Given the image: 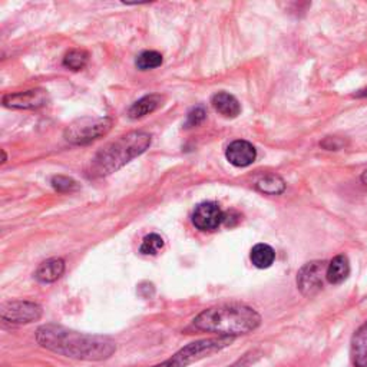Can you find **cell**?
<instances>
[{"mask_svg": "<svg viewBox=\"0 0 367 367\" xmlns=\"http://www.w3.org/2000/svg\"><path fill=\"white\" fill-rule=\"evenodd\" d=\"M350 274V263L349 258L343 254L334 257L326 270V280L330 284H341L347 280Z\"/></svg>", "mask_w": 367, "mask_h": 367, "instance_id": "15", "label": "cell"}, {"mask_svg": "<svg viewBox=\"0 0 367 367\" xmlns=\"http://www.w3.org/2000/svg\"><path fill=\"white\" fill-rule=\"evenodd\" d=\"M52 187L59 192H70L80 188L78 182L65 175H56L52 178Z\"/></svg>", "mask_w": 367, "mask_h": 367, "instance_id": "21", "label": "cell"}, {"mask_svg": "<svg viewBox=\"0 0 367 367\" xmlns=\"http://www.w3.org/2000/svg\"><path fill=\"white\" fill-rule=\"evenodd\" d=\"M226 214L218 207V204L207 201L195 207L192 212V224L199 231H215L224 223Z\"/></svg>", "mask_w": 367, "mask_h": 367, "instance_id": "6", "label": "cell"}, {"mask_svg": "<svg viewBox=\"0 0 367 367\" xmlns=\"http://www.w3.org/2000/svg\"><path fill=\"white\" fill-rule=\"evenodd\" d=\"M366 95H367V89L361 91V94H358V97H366Z\"/></svg>", "mask_w": 367, "mask_h": 367, "instance_id": "24", "label": "cell"}, {"mask_svg": "<svg viewBox=\"0 0 367 367\" xmlns=\"http://www.w3.org/2000/svg\"><path fill=\"white\" fill-rule=\"evenodd\" d=\"M250 260L254 267L264 270V268H268L273 265V263L275 260V253H274L273 247H270L268 244H257L251 248Z\"/></svg>", "mask_w": 367, "mask_h": 367, "instance_id": "16", "label": "cell"}, {"mask_svg": "<svg viewBox=\"0 0 367 367\" xmlns=\"http://www.w3.org/2000/svg\"><path fill=\"white\" fill-rule=\"evenodd\" d=\"M114 125L111 118H81L65 131V139L73 145H87L106 135Z\"/></svg>", "mask_w": 367, "mask_h": 367, "instance_id": "5", "label": "cell"}, {"mask_svg": "<svg viewBox=\"0 0 367 367\" xmlns=\"http://www.w3.org/2000/svg\"><path fill=\"white\" fill-rule=\"evenodd\" d=\"M256 187L258 191L268 194V195H278L281 192H284L285 190V182L281 177L275 175V174H267L263 175L257 182Z\"/></svg>", "mask_w": 367, "mask_h": 367, "instance_id": "17", "label": "cell"}, {"mask_svg": "<svg viewBox=\"0 0 367 367\" xmlns=\"http://www.w3.org/2000/svg\"><path fill=\"white\" fill-rule=\"evenodd\" d=\"M350 356L354 367H367V322L354 332L350 343Z\"/></svg>", "mask_w": 367, "mask_h": 367, "instance_id": "11", "label": "cell"}, {"mask_svg": "<svg viewBox=\"0 0 367 367\" xmlns=\"http://www.w3.org/2000/svg\"><path fill=\"white\" fill-rule=\"evenodd\" d=\"M36 341L53 353L89 361L105 360L116 350L115 343L109 337L78 333L56 324L39 327Z\"/></svg>", "mask_w": 367, "mask_h": 367, "instance_id": "1", "label": "cell"}, {"mask_svg": "<svg viewBox=\"0 0 367 367\" xmlns=\"http://www.w3.org/2000/svg\"><path fill=\"white\" fill-rule=\"evenodd\" d=\"M361 181H363V182L367 185V171H366V172L361 175Z\"/></svg>", "mask_w": 367, "mask_h": 367, "instance_id": "23", "label": "cell"}, {"mask_svg": "<svg viewBox=\"0 0 367 367\" xmlns=\"http://www.w3.org/2000/svg\"><path fill=\"white\" fill-rule=\"evenodd\" d=\"M261 324V316L243 305H227L204 310L194 319V327L219 336L236 337L254 332Z\"/></svg>", "mask_w": 367, "mask_h": 367, "instance_id": "3", "label": "cell"}, {"mask_svg": "<svg viewBox=\"0 0 367 367\" xmlns=\"http://www.w3.org/2000/svg\"><path fill=\"white\" fill-rule=\"evenodd\" d=\"M163 55L160 52H155V50H145L142 52L136 60H135V65L138 69L141 70H150V69H155L158 66L163 65Z\"/></svg>", "mask_w": 367, "mask_h": 367, "instance_id": "19", "label": "cell"}, {"mask_svg": "<svg viewBox=\"0 0 367 367\" xmlns=\"http://www.w3.org/2000/svg\"><path fill=\"white\" fill-rule=\"evenodd\" d=\"M233 341H234V337H230V336L202 339V340L190 343L188 346L177 351L171 358L153 367H187L194 361H198L212 353H217L219 350L229 347Z\"/></svg>", "mask_w": 367, "mask_h": 367, "instance_id": "4", "label": "cell"}, {"mask_svg": "<svg viewBox=\"0 0 367 367\" xmlns=\"http://www.w3.org/2000/svg\"><path fill=\"white\" fill-rule=\"evenodd\" d=\"M88 59H89V55L87 50L72 49L63 57V66L67 69H72V70H81L87 66Z\"/></svg>", "mask_w": 367, "mask_h": 367, "instance_id": "18", "label": "cell"}, {"mask_svg": "<svg viewBox=\"0 0 367 367\" xmlns=\"http://www.w3.org/2000/svg\"><path fill=\"white\" fill-rule=\"evenodd\" d=\"M211 104H212L214 109L218 114H221L224 118H237L241 112V105L237 101V98L224 91L217 92L212 97Z\"/></svg>", "mask_w": 367, "mask_h": 367, "instance_id": "12", "label": "cell"}, {"mask_svg": "<svg viewBox=\"0 0 367 367\" xmlns=\"http://www.w3.org/2000/svg\"><path fill=\"white\" fill-rule=\"evenodd\" d=\"M165 243L164 239L158 234H148L143 240L142 244L139 247V253L143 256H157L163 248H164Z\"/></svg>", "mask_w": 367, "mask_h": 367, "instance_id": "20", "label": "cell"}, {"mask_svg": "<svg viewBox=\"0 0 367 367\" xmlns=\"http://www.w3.org/2000/svg\"><path fill=\"white\" fill-rule=\"evenodd\" d=\"M164 98L158 94H153V95H146L143 98H141L139 101H136L128 111L129 118L132 119H139L142 116H146L153 114L154 111H157L161 105H163Z\"/></svg>", "mask_w": 367, "mask_h": 367, "instance_id": "13", "label": "cell"}, {"mask_svg": "<svg viewBox=\"0 0 367 367\" xmlns=\"http://www.w3.org/2000/svg\"><path fill=\"white\" fill-rule=\"evenodd\" d=\"M42 307L31 302H11L2 307V319L9 323L26 324L39 320Z\"/></svg>", "mask_w": 367, "mask_h": 367, "instance_id": "8", "label": "cell"}, {"mask_svg": "<svg viewBox=\"0 0 367 367\" xmlns=\"http://www.w3.org/2000/svg\"><path fill=\"white\" fill-rule=\"evenodd\" d=\"M151 141L153 139L148 132L133 131L108 143L91 160L87 170L88 177L101 178L116 172L148 150Z\"/></svg>", "mask_w": 367, "mask_h": 367, "instance_id": "2", "label": "cell"}, {"mask_svg": "<svg viewBox=\"0 0 367 367\" xmlns=\"http://www.w3.org/2000/svg\"><path fill=\"white\" fill-rule=\"evenodd\" d=\"M48 92L45 89H31L9 94L4 98V105L12 109H38L46 105Z\"/></svg>", "mask_w": 367, "mask_h": 367, "instance_id": "9", "label": "cell"}, {"mask_svg": "<svg viewBox=\"0 0 367 367\" xmlns=\"http://www.w3.org/2000/svg\"><path fill=\"white\" fill-rule=\"evenodd\" d=\"M207 114L204 111V108L201 106H197L194 109H191L188 112V116H187V122H185V128H192V126H198L199 124L204 122Z\"/></svg>", "mask_w": 367, "mask_h": 367, "instance_id": "22", "label": "cell"}, {"mask_svg": "<svg viewBox=\"0 0 367 367\" xmlns=\"http://www.w3.org/2000/svg\"><path fill=\"white\" fill-rule=\"evenodd\" d=\"M63 273H65V261L62 258H49L38 267L35 273V278L39 283H53L57 278H60Z\"/></svg>", "mask_w": 367, "mask_h": 367, "instance_id": "14", "label": "cell"}, {"mask_svg": "<svg viewBox=\"0 0 367 367\" xmlns=\"http://www.w3.org/2000/svg\"><path fill=\"white\" fill-rule=\"evenodd\" d=\"M226 157L231 165L244 168V167L251 165L256 161L257 151L254 148V145L250 143L248 141L237 139L229 145V148L226 151Z\"/></svg>", "mask_w": 367, "mask_h": 367, "instance_id": "10", "label": "cell"}, {"mask_svg": "<svg viewBox=\"0 0 367 367\" xmlns=\"http://www.w3.org/2000/svg\"><path fill=\"white\" fill-rule=\"evenodd\" d=\"M327 265L323 261H312L302 267L297 275V285L305 296H314L323 287Z\"/></svg>", "mask_w": 367, "mask_h": 367, "instance_id": "7", "label": "cell"}]
</instances>
